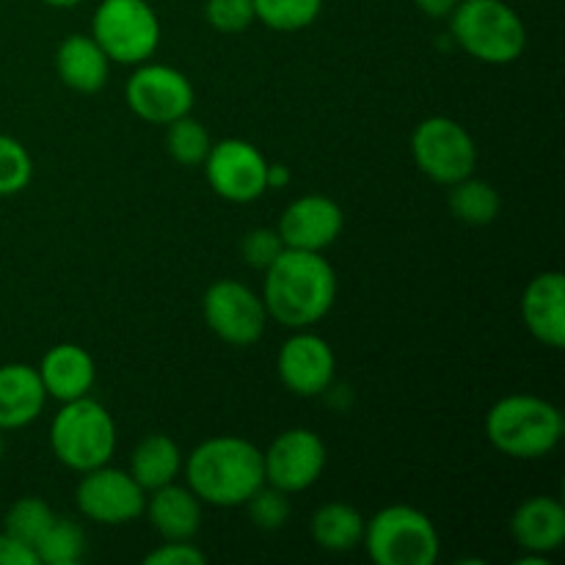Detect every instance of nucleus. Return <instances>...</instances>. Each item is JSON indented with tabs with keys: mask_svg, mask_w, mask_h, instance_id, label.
<instances>
[{
	"mask_svg": "<svg viewBox=\"0 0 565 565\" xmlns=\"http://www.w3.org/2000/svg\"><path fill=\"white\" fill-rule=\"evenodd\" d=\"M39 3L50 6V9H72V6H77L81 0H39Z\"/></svg>",
	"mask_w": 565,
	"mask_h": 565,
	"instance_id": "37",
	"label": "nucleus"
},
{
	"mask_svg": "<svg viewBox=\"0 0 565 565\" xmlns=\"http://www.w3.org/2000/svg\"><path fill=\"white\" fill-rule=\"evenodd\" d=\"M342 226H345V213L334 199L323 193H307L287 204L276 232L287 248L323 254L342 235Z\"/></svg>",
	"mask_w": 565,
	"mask_h": 565,
	"instance_id": "15",
	"label": "nucleus"
},
{
	"mask_svg": "<svg viewBox=\"0 0 565 565\" xmlns=\"http://www.w3.org/2000/svg\"><path fill=\"white\" fill-rule=\"evenodd\" d=\"M3 450H6V441H3V430H0V458H3Z\"/></svg>",
	"mask_w": 565,
	"mask_h": 565,
	"instance_id": "38",
	"label": "nucleus"
},
{
	"mask_svg": "<svg viewBox=\"0 0 565 565\" xmlns=\"http://www.w3.org/2000/svg\"><path fill=\"white\" fill-rule=\"evenodd\" d=\"M149 524L163 541H193L202 527V500L188 486H160L147 494Z\"/></svg>",
	"mask_w": 565,
	"mask_h": 565,
	"instance_id": "19",
	"label": "nucleus"
},
{
	"mask_svg": "<svg viewBox=\"0 0 565 565\" xmlns=\"http://www.w3.org/2000/svg\"><path fill=\"white\" fill-rule=\"evenodd\" d=\"M33 180V158L22 141L0 132V196H17Z\"/></svg>",
	"mask_w": 565,
	"mask_h": 565,
	"instance_id": "29",
	"label": "nucleus"
},
{
	"mask_svg": "<svg viewBox=\"0 0 565 565\" xmlns=\"http://www.w3.org/2000/svg\"><path fill=\"white\" fill-rule=\"evenodd\" d=\"M522 320L541 345L561 351L565 345V276L544 270L533 276L522 296Z\"/></svg>",
	"mask_w": 565,
	"mask_h": 565,
	"instance_id": "16",
	"label": "nucleus"
},
{
	"mask_svg": "<svg viewBox=\"0 0 565 565\" xmlns=\"http://www.w3.org/2000/svg\"><path fill=\"white\" fill-rule=\"evenodd\" d=\"M329 452L323 439L309 428L281 430L268 450H263L265 483L290 494L312 489L323 475Z\"/></svg>",
	"mask_w": 565,
	"mask_h": 565,
	"instance_id": "13",
	"label": "nucleus"
},
{
	"mask_svg": "<svg viewBox=\"0 0 565 565\" xmlns=\"http://www.w3.org/2000/svg\"><path fill=\"white\" fill-rule=\"evenodd\" d=\"M364 524H367V519L359 513V508L348 505V502H326L312 513L309 533L320 550L342 555V552L362 546Z\"/></svg>",
	"mask_w": 565,
	"mask_h": 565,
	"instance_id": "23",
	"label": "nucleus"
},
{
	"mask_svg": "<svg viewBox=\"0 0 565 565\" xmlns=\"http://www.w3.org/2000/svg\"><path fill=\"white\" fill-rule=\"evenodd\" d=\"M458 3H461V0H414V6H417L425 17H434V20L450 17V11L456 9Z\"/></svg>",
	"mask_w": 565,
	"mask_h": 565,
	"instance_id": "35",
	"label": "nucleus"
},
{
	"mask_svg": "<svg viewBox=\"0 0 565 565\" xmlns=\"http://www.w3.org/2000/svg\"><path fill=\"white\" fill-rule=\"evenodd\" d=\"M77 511L88 522L105 524V527H119L143 516L147 508V491L138 486L125 469H116L110 463L97 469H88L81 475V483L75 489Z\"/></svg>",
	"mask_w": 565,
	"mask_h": 565,
	"instance_id": "11",
	"label": "nucleus"
},
{
	"mask_svg": "<svg viewBox=\"0 0 565 565\" xmlns=\"http://www.w3.org/2000/svg\"><path fill=\"white\" fill-rule=\"evenodd\" d=\"M511 535L522 552L546 555L565 544V508L557 497H530L513 511Z\"/></svg>",
	"mask_w": 565,
	"mask_h": 565,
	"instance_id": "18",
	"label": "nucleus"
},
{
	"mask_svg": "<svg viewBox=\"0 0 565 565\" xmlns=\"http://www.w3.org/2000/svg\"><path fill=\"white\" fill-rule=\"evenodd\" d=\"M364 550L375 565H434L441 539L434 519L412 505H386L364 524Z\"/></svg>",
	"mask_w": 565,
	"mask_h": 565,
	"instance_id": "6",
	"label": "nucleus"
},
{
	"mask_svg": "<svg viewBox=\"0 0 565 565\" xmlns=\"http://www.w3.org/2000/svg\"><path fill=\"white\" fill-rule=\"evenodd\" d=\"M563 414L555 403L539 395L500 397L486 414V436L491 447L513 461H539L561 447Z\"/></svg>",
	"mask_w": 565,
	"mask_h": 565,
	"instance_id": "3",
	"label": "nucleus"
},
{
	"mask_svg": "<svg viewBox=\"0 0 565 565\" xmlns=\"http://www.w3.org/2000/svg\"><path fill=\"white\" fill-rule=\"evenodd\" d=\"M290 185V169L281 163H268V191L270 188Z\"/></svg>",
	"mask_w": 565,
	"mask_h": 565,
	"instance_id": "36",
	"label": "nucleus"
},
{
	"mask_svg": "<svg viewBox=\"0 0 565 565\" xmlns=\"http://www.w3.org/2000/svg\"><path fill=\"white\" fill-rule=\"evenodd\" d=\"M450 33L458 47L491 66L522 58L527 28L505 0H461L450 11Z\"/></svg>",
	"mask_w": 565,
	"mask_h": 565,
	"instance_id": "4",
	"label": "nucleus"
},
{
	"mask_svg": "<svg viewBox=\"0 0 565 565\" xmlns=\"http://www.w3.org/2000/svg\"><path fill=\"white\" fill-rule=\"evenodd\" d=\"M55 522V513L42 497H20L3 516V533L25 544L28 550H36L42 535Z\"/></svg>",
	"mask_w": 565,
	"mask_h": 565,
	"instance_id": "25",
	"label": "nucleus"
},
{
	"mask_svg": "<svg viewBox=\"0 0 565 565\" xmlns=\"http://www.w3.org/2000/svg\"><path fill=\"white\" fill-rule=\"evenodd\" d=\"M243 508H246L248 516L259 530H279L290 522V500H287L285 491L274 489L268 483L254 491Z\"/></svg>",
	"mask_w": 565,
	"mask_h": 565,
	"instance_id": "30",
	"label": "nucleus"
},
{
	"mask_svg": "<svg viewBox=\"0 0 565 565\" xmlns=\"http://www.w3.org/2000/svg\"><path fill=\"white\" fill-rule=\"evenodd\" d=\"M47 392L31 364H3L0 367V430H17L31 425L44 412Z\"/></svg>",
	"mask_w": 565,
	"mask_h": 565,
	"instance_id": "20",
	"label": "nucleus"
},
{
	"mask_svg": "<svg viewBox=\"0 0 565 565\" xmlns=\"http://www.w3.org/2000/svg\"><path fill=\"white\" fill-rule=\"evenodd\" d=\"M185 483L202 505L241 508L265 486L263 450L243 436H213L182 463Z\"/></svg>",
	"mask_w": 565,
	"mask_h": 565,
	"instance_id": "2",
	"label": "nucleus"
},
{
	"mask_svg": "<svg viewBox=\"0 0 565 565\" xmlns=\"http://www.w3.org/2000/svg\"><path fill=\"white\" fill-rule=\"evenodd\" d=\"M210 147H213V138H210L207 127L193 119L191 114L166 125V152L180 166H202Z\"/></svg>",
	"mask_w": 565,
	"mask_h": 565,
	"instance_id": "28",
	"label": "nucleus"
},
{
	"mask_svg": "<svg viewBox=\"0 0 565 565\" xmlns=\"http://www.w3.org/2000/svg\"><path fill=\"white\" fill-rule=\"evenodd\" d=\"M147 565H204L207 555L191 541H163L158 550L143 557Z\"/></svg>",
	"mask_w": 565,
	"mask_h": 565,
	"instance_id": "33",
	"label": "nucleus"
},
{
	"mask_svg": "<svg viewBox=\"0 0 565 565\" xmlns=\"http://www.w3.org/2000/svg\"><path fill=\"white\" fill-rule=\"evenodd\" d=\"M36 373L47 397L66 403L92 395L94 381H97V364L86 348L75 345V342H61L44 353Z\"/></svg>",
	"mask_w": 565,
	"mask_h": 565,
	"instance_id": "17",
	"label": "nucleus"
},
{
	"mask_svg": "<svg viewBox=\"0 0 565 565\" xmlns=\"http://www.w3.org/2000/svg\"><path fill=\"white\" fill-rule=\"evenodd\" d=\"M281 248H285V243H281L279 232L270 230V226H259V230L246 232V237L241 241L243 263H246L248 268L257 270L268 268V265L279 257Z\"/></svg>",
	"mask_w": 565,
	"mask_h": 565,
	"instance_id": "32",
	"label": "nucleus"
},
{
	"mask_svg": "<svg viewBox=\"0 0 565 565\" xmlns=\"http://www.w3.org/2000/svg\"><path fill=\"white\" fill-rule=\"evenodd\" d=\"M263 301L268 318L285 329H312L337 301V274L320 252L281 248L265 268Z\"/></svg>",
	"mask_w": 565,
	"mask_h": 565,
	"instance_id": "1",
	"label": "nucleus"
},
{
	"mask_svg": "<svg viewBox=\"0 0 565 565\" xmlns=\"http://www.w3.org/2000/svg\"><path fill=\"white\" fill-rule=\"evenodd\" d=\"M323 11V0H254V17L270 31L296 33L312 25Z\"/></svg>",
	"mask_w": 565,
	"mask_h": 565,
	"instance_id": "26",
	"label": "nucleus"
},
{
	"mask_svg": "<svg viewBox=\"0 0 565 565\" xmlns=\"http://www.w3.org/2000/svg\"><path fill=\"white\" fill-rule=\"evenodd\" d=\"M202 166L210 188L232 204L257 202L268 191V160L252 141L224 138L210 147Z\"/></svg>",
	"mask_w": 565,
	"mask_h": 565,
	"instance_id": "12",
	"label": "nucleus"
},
{
	"mask_svg": "<svg viewBox=\"0 0 565 565\" xmlns=\"http://www.w3.org/2000/svg\"><path fill=\"white\" fill-rule=\"evenodd\" d=\"M125 99L138 119L166 127L180 116L191 114L196 92L185 72L169 64L143 61L127 81Z\"/></svg>",
	"mask_w": 565,
	"mask_h": 565,
	"instance_id": "10",
	"label": "nucleus"
},
{
	"mask_svg": "<svg viewBox=\"0 0 565 565\" xmlns=\"http://www.w3.org/2000/svg\"><path fill=\"white\" fill-rule=\"evenodd\" d=\"M202 315L207 329L221 342L248 348L263 340L268 329V309L259 292L237 279H218L204 290Z\"/></svg>",
	"mask_w": 565,
	"mask_h": 565,
	"instance_id": "9",
	"label": "nucleus"
},
{
	"mask_svg": "<svg viewBox=\"0 0 565 565\" xmlns=\"http://www.w3.org/2000/svg\"><path fill=\"white\" fill-rule=\"evenodd\" d=\"M0 565H39L36 552L28 550L25 544L11 539L9 533L0 530Z\"/></svg>",
	"mask_w": 565,
	"mask_h": 565,
	"instance_id": "34",
	"label": "nucleus"
},
{
	"mask_svg": "<svg viewBox=\"0 0 565 565\" xmlns=\"http://www.w3.org/2000/svg\"><path fill=\"white\" fill-rule=\"evenodd\" d=\"M276 373L281 384L298 397H320L331 390L337 375V356L329 340L312 334L309 329H298L276 356Z\"/></svg>",
	"mask_w": 565,
	"mask_h": 565,
	"instance_id": "14",
	"label": "nucleus"
},
{
	"mask_svg": "<svg viewBox=\"0 0 565 565\" xmlns=\"http://www.w3.org/2000/svg\"><path fill=\"white\" fill-rule=\"evenodd\" d=\"M182 463H185V458H182L180 445L171 436L149 434L132 450L130 469L127 472L149 494V491L160 489V486L174 483L182 472Z\"/></svg>",
	"mask_w": 565,
	"mask_h": 565,
	"instance_id": "22",
	"label": "nucleus"
},
{
	"mask_svg": "<svg viewBox=\"0 0 565 565\" xmlns=\"http://www.w3.org/2000/svg\"><path fill=\"white\" fill-rule=\"evenodd\" d=\"M447 204H450V213L463 224L486 226L500 215L502 199L489 180L469 174L463 180L452 182L450 193H447Z\"/></svg>",
	"mask_w": 565,
	"mask_h": 565,
	"instance_id": "24",
	"label": "nucleus"
},
{
	"mask_svg": "<svg viewBox=\"0 0 565 565\" xmlns=\"http://www.w3.org/2000/svg\"><path fill=\"white\" fill-rule=\"evenodd\" d=\"M83 550H86V533L81 524L55 516L33 552L39 565H75L83 557Z\"/></svg>",
	"mask_w": 565,
	"mask_h": 565,
	"instance_id": "27",
	"label": "nucleus"
},
{
	"mask_svg": "<svg viewBox=\"0 0 565 565\" xmlns=\"http://www.w3.org/2000/svg\"><path fill=\"white\" fill-rule=\"evenodd\" d=\"M50 450L77 475L105 467L116 452L114 417L92 395L61 403L50 423Z\"/></svg>",
	"mask_w": 565,
	"mask_h": 565,
	"instance_id": "5",
	"label": "nucleus"
},
{
	"mask_svg": "<svg viewBox=\"0 0 565 565\" xmlns=\"http://www.w3.org/2000/svg\"><path fill=\"white\" fill-rule=\"evenodd\" d=\"M204 20L218 33H243L252 28L254 0H207L204 3Z\"/></svg>",
	"mask_w": 565,
	"mask_h": 565,
	"instance_id": "31",
	"label": "nucleus"
},
{
	"mask_svg": "<svg viewBox=\"0 0 565 565\" xmlns=\"http://www.w3.org/2000/svg\"><path fill=\"white\" fill-rule=\"evenodd\" d=\"M412 158L428 180L450 188L475 174L478 143L461 121L450 116H428L412 132Z\"/></svg>",
	"mask_w": 565,
	"mask_h": 565,
	"instance_id": "8",
	"label": "nucleus"
},
{
	"mask_svg": "<svg viewBox=\"0 0 565 565\" xmlns=\"http://www.w3.org/2000/svg\"><path fill=\"white\" fill-rule=\"evenodd\" d=\"M92 39L110 64L138 66L160 44V20L147 0H103L92 17Z\"/></svg>",
	"mask_w": 565,
	"mask_h": 565,
	"instance_id": "7",
	"label": "nucleus"
},
{
	"mask_svg": "<svg viewBox=\"0 0 565 565\" xmlns=\"http://www.w3.org/2000/svg\"><path fill=\"white\" fill-rule=\"evenodd\" d=\"M55 72L72 92L97 94L108 83L110 58L92 33H72L55 50Z\"/></svg>",
	"mask_w": 565,
	"mask_h": 565,
	"instance_id": "21",
	"label": "nucleus"
}]
</instances>
